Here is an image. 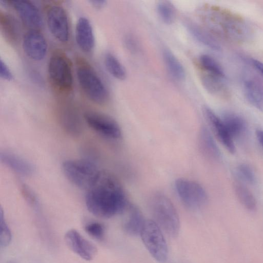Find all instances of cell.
Listing matches in <instances>:
<instances>
[{
	"mask_svg": "<svg viewBox=\"0 0 263 263\" xmlns=\"http://www.w3.org/2000/svg\"><path fill=\"white\" fill-rule=\"evenodd\" d=\"M85 203L92 214L102 218L124 212L129 204L120 181L105 171H101L96 182L87 191Z\"/></svg>",
	"mask_w": 263,
	"mask_h": 263,
	"instance_id": "6da1fadb",
	"label": "cell"
},
{
	"mask_svg": "<svg viewBox=\"0 0 263 263\" xmlns=\"http://www.w3.org/2000/svg\"><path fill=\"white\" fill-rule=\"evenodd\" d=\"M150 210L159 228L170 237H177L180 229L177 211L171 200L161 193L154 194L150 199Z\"/></svg>",
	"mask_w": 263,
	"mask_h": 263,
	"instance_id": "7a4b0ae2",
	"label": "cell"
},
{
	"mask_svg": "<svg viewBox=\"0 0 263 263\" xmlns=\"http://www.w3.org/2000/svg\"><path fill=\"white\" fill-rule=\"evenodd\" d=\"M76 75L80 87L89 100L98 104L107 101L109 93L105 84L87 62L83 60L77 62Z\"/></svg>",
	"mask_w": 263,
	"mask_h": 263,
	"instance_id": "3957f363",
	"label": "cell"
},
{
	"mask_svg": "<svg viewBox=\"0 0 263 263\" xmlns=\"http://www.w3.org/2000/svg\"><path fill=\"white\" fill-rule=\"evenodd\" d=\"M47 72L52 86L59 92L68 93L72 90V65L64 53L56 51L52 53L48 62Z\"/></svg>",
	"mask_w": 263,
	"mask_h": 263,
	"instance_id": "277c9868",
	"label": "cell"
},
{
	"mask_svg": "<svg viewBox=\"0 0 263 263\" xmlns=\"http://www.w3.org/2000/svg\"><path fill=\"white\" fill-rule=\"evenodd\" d=\"M62 170L66 178L74 185L88 190L97 181L101 170L86 160H68L63 162Z\"/></svg>",
	"mask_w": 263,
	"mask_h": 263,
	"instance_id": "5b68a950",
	"label": "cell"
},
{
	"mask_svg": "<svg viewBox=\"0 0 263 263\" xmlns=\"http://www.w3.org/2000/svg\"><path fill=\"white\" fill-rule=\"evenodd\" d=\"M210 12L205 16V21L217 34L236 41H242L247 37L248 28L242 21L220 12Z\"/></svg>",
	"mask_w": 263,
	"mask_h": 263,
	"instance_id": "8992f818",
	"label": "cell"
},
{
	"mask_svg": "<svg viewBox=\"0 0 263 263\" xmlns=\"http://www.w3.org/2000/svg\"><path fill=\"white\" fill-rule=\"evenodd\" d=\"M140 236L148 252L156 261L160 263L167 261L168 246L162 230L154 220H145Z\"/></svg>",
	"mask_w": 263,
	"mask_h": 263,
	"instance_id": "52a82bcc",
	"label": "cell"
},
{
	"mask_svg": "<svg viewBox=\"0 0 263 263\" xmlns=\"http://www.w3.org/2000/svg\"><path fill=\"white\" fill-rule=\"evenodd\" d=\"M177 195L187 208L197 210L202 207L207 202V193L198 182L185 178H178L175 183Z\"/></svg>",
	"mask_w": 263,
	"mask_h": 263,
	"instance_id": "ba28073f",
	"label": "cell"
},
{
	"mask_svg": "<svg viewBox=\"0 0 263 263\" xmlns=\"http://www.w3.org/2000/svg\"><path fill=\"white\" fill-rule=\"evenodd\" d=\"M88 126L98 134L110 139H120L122 132L118 122L112 117L95 111H88L84 115Z\"/></svg>",
	"mask_w": 263,
	"mask_h": 263,
	"instance_id": "9c48e42d",
	"label": "cell"
},
{
	"mask_svg": "<svg viewBox=\"0 0 263 263\" xmlns=\"http://www.w3.org/2000/svg\"><path fill=\"white\" fill-rule=\"evenodd\" d=\"M46 22L50 33L57 41L62 43L69 41V19L62 6L54 5L49 7L46 13Z\"/></svg>",
	"mask_w": 263,
	"mask_h": 263,
	"instance_id": "30bf717a",
	"label": "cell"
},
{
	"mask_svg": "<svg viewBox=\"0 0 263 263\" xmlns=\"http://www.w3.org/2000/svg\"><path fill=\"white\" fill-rule=\"evenodd\" d=\"M23 24L30 30H39L43 25L42 14L35 5L29 1H8Z\"/></svg>",
	"mask_w": 263,
	"mask_h": 263,
	"instance_id": "8fae6325",
	"label": "cell"
},
{
	"mask_svg": "<svg viewBox=\"0 0 263 263\" xmlns=\"http://www.w3.org/2000/svg\"><path fill=\"white\" fill-rule=\"evenodd\" d=\"M22 47L27 57L36 62L43 60L48 51L47 41L37 30H30L25 33L23 37Z\"/></svg>",
	"mask_w": 263,
	"mask_h": 263,
	"instance_id": "7c38bea8",
	"label": "cell"
},
{
	"mask_svg": "<svg viewBox=\"0 0 263 263\" xmlns=\"http://www.w3.org/2000/svg\"><path fill=\"white\" fill-rule=\"evenodd\" d=\"M64 239L69 249L85 260L93 259L97 253L96 247L75 229L69 230Z\"/></svg>",
	"mask_w": 263,
	"mask_h": 263,
	"instance_id": "4fadbf2b",
	"label": "cell"
},
{
	"mask_svg": "<svg viewBox=\"0 0 263 263\" xmlns=\"http://www.w3.org/2000/svg\"><path fill=\"white\" fill-rule=\"evenodd\" d=\"M75 39L80 49L84 53H91L95 46L93 29L89 20L81 16L78 20L75 28Z\"/></svg>",
	"mask_w": 263,
	"mask_h": 263,
	"instance_id": "5bb4252c",
	"label": "cell"
},
{
	"mask_svg": "<svg viewBox=\"0 0 263 263\" xmlns=\"http://www.w3.org/2000/svg\"><path fill=\"white\" fill-rule=\"evenodd\" d=\"M204 112L218 140L230 153L234 154L236 147L234 139L228 132L221 117H218L208 107L204 108Z\"/></svg>",
	"mask_w": 263,
	"mask_h": 263,
	"instance_id": "9a60e30c",
	"label": "cell"
},
{
	"mask_svg": "<svg viewBox=\"0 0 263 263\" xmlns=\"http://www.w3.org/2000/svg\"><path fill=\"white\" fill-rule=\"evenodd\" d=\"M0 159L2 163L15 173L24 176H30L34 171L32 165L20 157L7 152H1Z\"/></svg>",
	"mask_w": 263,
	"mask_h": 263,
	"instance_id": "2e32d148",
	"label": "cell"
},
{
	"mask_svg": "<svg viewBox=\"0 0 263 263\" xmlns=\"http://www.w3.org/2000/svg\"><path fill=\"white\" fill-rule=\"evenodd\" d=\"M199 145L202 153L208 158L219 160L221 157L220 151L209 129L202 127L198 137Z\"/></svg>",
	"mask_w": 263,
	"mask_h": 263,
	"instance_id": "e0dca14e",
	"label": "cell"
},
{
	"mask_svg": "<svg viewBox=\"0 0 263 263\" xmlns=\"http://www.w3.org/2000/svg\"><path fill=\"white\" fill-rule=\"evenodd\" d=\"M126 210L127 217L123 225L124 231L132 236L140 235L146 219L136 206L128 204Z\"/></svg>",
	"mask_w": 263,
	"mask_h": 263,
	"instance_id": "ac0fdd59",
	"label": "cell"
},
{
	"mask_svg": "<svg viewBox=\"0 0 263 263\" xmlns=\"http://www.w3.org/2000/svg\"><path fill=\"white\" fill-rule=\"evenodd\" d=\"M245 96L249 103L263 112V86L258 82L248 79L243 83Z\"/></svg>",
	"mask_w": 263,
	"mask_h": 263,
	"instance_id": "d6986e66",
	"label": "cell"
},
{
	"mask_svg": "<svg viewBox=\"0 0 263 263\" xmlns=\"http://www.w3.org/2000/svg\"><path fill=\"white\" fill-rule=\"evenodd\" d=\"M221 118L233 139L240 138L245 134L247 124L240 116L233 112H225Z\"/></svg>",
	"mask_w": 263,
	"mask_h": 263,
	"instance_id": "ffe728a7",
	"label": "cell"
},
{
	"mask_svg": "<svg viewBox=\"0 0 263 263\" xmlns=\"http://www.w3.org/2000/svg\"><path fill=\"white\" fill-rule=\"evenodd\" d=\"M61 122L64 129L73 136L81 133L82 125L76 111L69 106H65L60 115Z\"/></svg>",
	"mask_w": 263,
	"mask_h": 263,
	"instance_id": "44dd1931",
	"label": "cell"
},
{
	"mask_svg": "<svg viewBox=\"0 0 263 263\" xmlns=\"http://www.w3.org/2000/svg\"><path fill=\"white\" fill-rule=\"evenodd\" d=\"M1 31L7 40L12 44L16 43L20 36V27L16 20L11 15L1 13Z\"/></svg>",
	"mask_w": 263,
	"mask_h": 263,
	"instance_id": "7402d4cb",
	"label": "cell"
},
{
	"mask_svg": "<svg viewBox=\"0 0 263 263\" xmlns=\"http://www.w3.org/2000/svg\"><path fill=\"white\" fill-rule=\"evenodd\" d=\"M186 26L190 33L199 43L212 50H220L221 47L219 43L205 30L192 23H187Z\"/></svg>",
	"mask_w": 263,
	"mask_h": 263,
	"instance_id": "603a6c76",
	"label": "cell"
},
{
	"mask_svg": "<svg viewBox=\"0 0 263 263\" xmlns=\"http://www.w3.org/2000/svg\"><path fill=\"white\" fill-rule=\"evenodd\" d=\"M162 56L165 65L171 76L176 81H183L185 78V70L178 59L167 49H164Z\"/></svg>",
	"mask_w": 263,
	"mask_h": 263,
	"instance_id": "cb8c5ba5",
	"label": "cell"
},
{
	"mask_svg": "<svg viewBox=\"0 0 263 263\" xmlns=\"http://www.w3.org/2000/svg\"><path fill=\"white\" fill-rule=\"evenodd\" d=\"M104 64L107 71L114 78L119 80L126 79V70L114 54L110 52L106 53L104 57Z\"/></svg>",
	"mask_w": 263,
	"mask_h": 263,
	"instance_id": "d4e9b609",
	"label": "cell"
},
{
	"mask_svg": "<svg viewBox=\"0 0 263 263\" xmlns=\"http://www.w3.org/2000/svg\"><path fill=\"white\" fill-rule=\"evenodd\" d=\"M236 195L240 203L248 210L254 211L257 201L253 193L244 185L236 183L234 186Z\"/></svg>",
	"mask_w": 263,
	"mask_h": 263,
	"instance_id": "484cf974",
	"label": "cell"
},
{
	"mask_svg": "<svg viewBox=\"0 0 263 263\" xmlns=\"http://www.w3.org/2000/svg\"><path fill=\"white\" fill-rule=\"evenodd\" d=\"M202 83L210 93L218 94L225 89V78L204 72L201 77Z\"/></svg>",
	"mask_w": 263,
	"mask_h": 263,
	"instance_id": "4316f807",
	"label": "cell"
},
{
	"mask_svg": "<svg viewBox=\"0 0 263 263\" xmlns=\"http://www.w3.org/2000/svg\"><path fill=\"white\" fill-rule=\"evenodd\" d=\"M199 63L205 72L225 78L222 67L212 57L203 54L199 57Z\"/></svg>",
	"mask_w": 263,
	"mask_h": 263,
	"instance_id": "83f0119b",
	"label": "cell"
},
{
	"mask_svg": "<svg viewBox=\"0 0 263 263\" xmlns=\"http://www.w3.org/2000/svg\"><path fill=\"white\" fill-rule=\"evenodd\" d=\"M157 12L161 20L166 24H172L176 17L174 6L168 1L159 2L156 6Z\"/></svg>",
	"mask_w": 263,
	"mask_h": 263,
	"instance_id": "f1b7e54d",
	"label": "cell"
},
{
	"mask_svg": "<svg viewBox=\"0 0 263 263\" xmlns=\"http://www.w3.org/2000/svg\"><path fill=\"white\" fill-rule=\"evenodd\" d=\"M236 173L238 177L243 181L254 184L256 182V177L252 168L247 164L241 163L237 167Z\"/></svg>",
	"mask_w": 263,
	"mask_h": 263,
	"instance_id": "f546056e",
	"label": "cell"
},
{
	"mask_svg": "<svg viewBox=\"0 0 263 263\" xmlns=\"http://www.w3.org/2000/svg\"><path fill=\"white\" fill-rule=\"evenodd\" d=\"M12 238L11 230L8 226L2 209L0 210V246L6 247L10 243Z\"/></svg>",
	"mask_w": 263,
	"mask_h": 263,
	"instance_id": "4dcf8cb0",
	"label": "cell"
},
{
	"mask_svg": "<svg viewBox=\"0 0 263 263\" xmlns=\"http://www.w3.org/2000/svg\"><path fill=\"white\" fill-rule=\"evenodd\" d=\"M84 229L87 233L96 239H102L104 237L105 228L100 222L93 221L87 223Z\"/></svg>",
	"mask_w": 263,
	"mask_h": 263,
	"instance_id": "1f68e13d",
	"label": "cell"
},
{
	"mask_svg": "<svg viewBox=\"0 0 263 263\" xmlns=\"http://www.w3.org/2000/svg\"><path fill=\"white\" fill-rule=\"evenodd\" d=\"M0 77L2 79L7 81H11L14 78L9 66L2 59L0 60Z\"/></svg>",
	"mask_w": 263,
	"mask_h": 263,
	"instance_id": "d6a6232c",
	"label": "cell"
},
{
	"mask_svg": "<svg viewBox=\"0 0 263 263\" xmlns=\"http://www.w3.org/2000/svg\"><path fill=\"white\" fill-rule=\"evenodd\" d=\"M124 42L126 48L130 52L135 53L138 51V42L136 38L133 35H126L124 37Z\"/></svg>",
	"mask_w": 263,
	"mask_h": 263,
	"instance_id": "836d02e7",
	"label": "cell"
},
{
	"mask_svg": "<svg viewBox=\"0 0 263 263\" xmlns=\"http://www.w3.org/2000/svg\"><path fill=\"white\" fill-rule=\"evenodd\" d=\"M250 62L254 69L263 77V63L255 59H250Z\"/></svg>",
	"mask_w": 263,
	"mask_h": 263,
	"instance_id": "e575fe53",
	"label": "cell"
},
{
	"mask_svg": "<svg viewBox=\"0 0 263 263\" xmlns=\"http://www.w3.org/2000/svg\"><path fill=\"white\" fill-rule=\"evenodd\" d=\"M89 2L96 9H101L103 7L106 3V1L104 0H91Z\"/></svg>",
	"mask_w": 263,
	"mask_h": 263,
	"instance_id": "d590c367",
	"label": "cell"
},
{
	"mask_svg": "<svg viewBox=\"0 0 263 263\" xmlns=\"http://www.w3.org/2000/svg\"><path fill=\"white\" fill-rule=\"evenodd\" d=\"M255 134L257 141L263 147V130L260 129L256 130Z\"/></svg>",
	"mask_w": 263,
	"mask_h": 263,
	"instance_id": "8d00e7d4",
	"label": "cell"
},
{
	"mask_svg": "<svg viewBox=\"0 0 263 263\" xmlns=\"http://www.w3.org/2000/svg\"><path fill=\"white\" fill-rule=\"evenodd\" d=\"M7 263H16V262L12 261H9Z\"/></svg>",
	"mask_w": 263,
	"mask_h": 263,
	"instance_id": "74e56055",
	"label": "cell"
}]
</instances>
